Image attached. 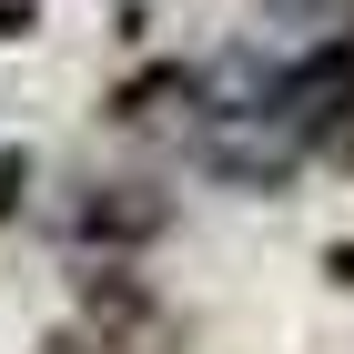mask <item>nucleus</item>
Masks as SVG:
<instances>
[{
    "mask_svg": "<svg viewBox=\"0 0 354 354\" xmlns=\"http://www.w3.org/2000/svg\"><path fill=\"white\" fill-rule=\"evenodd\" d=\"M263 82H273V111H283V132L304 142V162L354 172V41L283 51V61H263Z\"/></svg>",
    "mask_w": 354,
    "mask_h": 354,
    "instance_id": "f257e3e1",
    "label": "nucleus"
},
{
    "mask_svg": "<svg viewBox=\"0 0 354 354\" xmlns=\"http://www.w3.org/2000/svg\"><path fill=\"white\" fill-rule=\"evenodd\" d=\"M51 223L91 253V263H132V253H152L172 233V192L152 183V172H91V183L61 192Z\"/></svg>",
    "mask_w": 354,
    "mask_h": 354,
    "instance_id": "f03ea898",
    "label": "nucleus"
},
{
    "mask_svg": "<svg viewBox=\"0 0 354 354\" xmlns=\"http://www.w3.org/2000/svg\"><path fill=\"white\" fill-rule=\"evenodd\" d=\"M192 102H203V61H152L111 91V122L122 132H172V122H192Z\"/></svg>",
    "mask_w": 354,
    "mask_h": 354,
    "instance_id": "7ed1b4c3",
    "label": "nucleus"
},
{
    "mask_svg": "<svg viewBox=\"0 0 354 354\" xmlns=\"http://www.w3.org/2000/svg\"><path fill=\"white\" fill-rule=\"evenodd\" d=\"M243 21L283 51H314V41H354V0H243Z\"/></svg>",
    "mask_w": 354,
    "mask_h": 354,
    "instance_id": "20e7f679",
    "label": "nucleus"
}]
</instances>
